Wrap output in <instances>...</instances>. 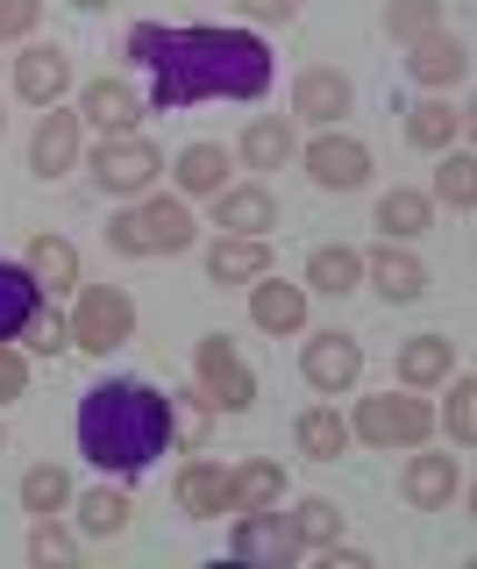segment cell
I'll use <instances>...</instances> for the list:
<instances>
[{
	"instance_id": "obj_1",
	"label": "cell",
	"mask_w": 477,
	"mask_h": 569,
	"mask_svg": "<svg viewBox=\"0 0 477 569\" xmlns=\"http://www.w3.org/2000/svg\"><path fill=\"white\" fill-rule=\"evenodd\" d=\"M129 64L150 71L143 107H157V114H179L200 100H264L278 71L257 29H165V22L129 29Z\"/></svg>"
},
{
	"instance_id": "obj_2",
	"label": "cell",
	"mask_w": 477,
	"mask_h": 569,
	"mask_svg": "<svg viewBox=\"0 0 477 569\" xmlns=\"http://www.w3.org/2000/svg\"><path fill=\"white\" fill-rule=\"evenodd\" d=\"M171 406L179 399H165L143 378H100L93 391H79V413H72L79 456L100 477H143L171 449Z\"/></svg>"
},
{
	"instance_id": "obj_3",
	"label": "cell",
	"mask_w": 477,
	"mask_h": 569,
	"mask_svg": "<svg viewBox=\"0 0 477 569\" xmlns=\"http://www.w3.org/2000/svg\"><path fill=\"white\" fill-rule=\"evenodd\" d=\"M200 242V221H192L186 200H165V192H143L108 221V249L115 257H186Z\"/></svg>"
},
{
	"instance_id": "obj_4",
	"label": "cell",
	"mask_w": 477,
	"mask_h": 569,
	"mask_svg": "<svg viewBox=\"0 0 477 569\" xmlns=\"http://www.w3.org/2000/svg\"><path fill=\"white\" fill-rule=\"evenodd\" d=\"M64 328H72V349L86 356H115L136 342V299L121 292V284H79L72 292V313H64Z\"/></svg>"
},
{
	"instance_id": "obj_5",
	"label": "cell",
	"mask_w": 477,
	"mask_h": 569,
	"mask_svg": "<svg viewBox=\"0 0 477 569\" xmlns=\"http://www.w3.org/2000/svg\"><path fill=\"white\" fill-rule=\"evenodd\" d=\"M435 435V406L420 391H378V399H357L349 413V441H370V449H420Z\"/></svg>"
},
{
	"instance_id": "obj_6",
	"label": "cell",
	"mask_w": 477,
	"mask_h": 569,
	"mask_svg": "<svg viewBox=\"0 0 477 569\" xmlns=\"http://www.w3.org/2000/svg\"><path fill=\"white\" fill-rule=\"evenodd\" d=\"M192 391L207 399V413H250L257 370L242 363V349L228 342V335H200V342H192Z\"/></svg>"
},
{
	"instance_id": "obj_7",
	"label": "cell",
	"mask_w": 477,
	"mask_h": 569,
	"mask_svg": "<svg viewBox=\"0 0 477 569\" xmlns=\"http://www.w3.org/2000/svg\"><path fill=\"white\" fill-rule=\"evenodd\" d=\"M93 186L108 192V200H143V192L165 178V157H157V142L150 136H100V150H93Z\"/></svg>"
},
{
	"instance_id": "obj_8",
	"label": "cell",
	"mask_w": 477,
	"mask_h": 569,
	"mask_svg": "<svg viewBox=\"0 0 477 569\" xmlns=\"http://www.w3.org/2000/svg\"><path fill=\"white\" fill-rule=\"evenodd\" d=\"M299 164L321 192H364L370 186V142L349 129H321L314 142H299Z\"/></svg>"
},
{
	"instance_id": "obj_9",
	"label": "cell",
	"mask_w": 477,
	"mask_h": 569,
	"mask_svg": "<svg viewBox=\"0 0 477 569\" xmlns=\"http://www.w3.org/2000/svg\"><path fill=\"white\" fill-rule=\"evenodd\" d=\"M299 378L321 391V399H335V391H357V378H364V342H357V335H342V328L307 335V342H299Z\"/></svg>"
},
{
	"instance_id": "obj_10",
	"label": "cell",
	"mask_w": 477,
	"mask_h": 569,
	"mask_svg": "<svg viewBox=\"0 0 477 569\" xmlns=\"http://www.w3.org/2000/svg\"><path fill=\"white\" fill-rule=\"evenodd\" d=\"M228 556H236V562H271V569H286V562H299L292 520H286V512H278V506L236 512V527H228Z\"/></svg>"
},
{
	"instance_id": "obj_11",
	"label": "cell",
	"mask_w": 477,
	"mask_h": 569,
	"mask_svg": "<svg viewBox=\"0 0 477 569\" xmlns=\"http://www.w3.org/2000/svg\"><path fill=\"white\" fill-rule=\"evenodd\" d=\"M79 157H86L79 107H43L37 136H29V171H37V178H64V171H79Z\"/></svg>"
},
{
	"instance_id": "obj_12",
	"label": "cell",
	"mask_w": 477,
	"mask_h": 569,
	"mask_svg": "<svg viewBox=\"0 0 477 569\" xmlns=\"http://www.w3.org/2000/svg\"><path fill=\"white\" fill-rule=\"evenodd\" d=\"M349 107H357V86H349V71H335V64H307V71L292 79V121L335 129Z\"/></svg>"
},
{
	"instance_id": "obj_13",
	"label": "cell",
	"mask_w": 477,
	"mask_h": 569,
	"mask_svg": "<svg viewBox=\"0 0 477 569\" xmlns=\"http://www.w3.org/2000/svg\"><path fill=\"white\" fill-rule=\"evenodd\" d=\"M364 284L385 299V307H414V299L428 292V263H420L406 242H378L364 257Z\"/></svg>"
},
{
	"instance_id": "obj_14",
	"label": "cell",
	"mask_w": 477,
	"mask_h": 569,
	"mask_svg": "<svg viewBox=\"0 0 477 569\" xmlns=\"http://www.w3.org/2000/svg\"><path fill=\"white\" fill-rule=\"evenodd\" d=\"M456 491H464L456 456H428V441H420V449L406 456V470H399V498H406L414 512H449Z\"/></svg>"
},
{
	"instance_id": "obj_15",
	"label": "cell",
	"mask_w": 477,
	"mask_h": 569,
	"mask_svg": "<svg viewBox=\"0 0 477 569\" xmlns=\"http://www.w3.org/2000/svg\"><path fill=\"white\" fill-rule=\"evenodd\" d=\"M406 71H414L428 93H449V86L470 79V43L449 36V29H428L420 43H406Z\"/></svg>"
},
{
	"instance_id": "obj_16",
	"label": "cell",
	"mask_w": 477,
	"mask_h": 569,
	"mask_svg": "<svg viewBox=\"0 0 477 569\" xmlns=\"http://www.w3.org/2000/svg\"><path fill=\"white\" fill-rule=\"evenodd\" d=\"M14 93L29 107H58L72 93V58H64L58 43H22V58H14Z\"/></svg>"
},
{
	"instance_id": "obj_17",
	"label": "cell",
	"mask_w": 477,
	"mask_h": 569,
	"mask_svg": "<svg viewBox=\"0 0 477 569\" xmlns=\"http://www.w3.org/2000/svg\"><path fill=\"white\" fill-rule=\"evenodd\" d=\"M215 228L221 236H271L278 228V192L242 178V186H221L215 192Z\"/></svg>"
},
{
	"instance_id": "obj_18",
	"label": "cell",
	"mask_w": 477,
	"mask_h": 569,
	"mask_svg": "<svg viewBox=\"0 0 477 569\" xmlns=\"http://www.w3.org/2000/svg\"><path fill=\"white\" fill-rule=\"evenodd\" d=\"M299 157V121L292 114H257L250 129L236 136V164L242 171H286Z\"/></svg>"
},
{
	"instance_id": "obj_19",
	"label": "cell",
	"mask_w": 477,
	"mask_h": 569,
	"mask_svg": "<svg viewBox=\"0 0 477 569\" xmlns=\"http://www.w3.org/2000/svg\"><path fill=\"white\" fill-rule=\"evenodd\" d=\"M242 292H250V320L264 335H307V284H286V278H271L264 271L257 284H242Z\"/></svg>"
},
{
	"instance_id": "obj_20",
	"label": "cell",
	"mask_w": 477,
	"mask_h": 569,
	"mask_svg": "<svg viewBox=\"0 0 477 569\" xmlns=\"http://www.w3.org/2000/svg\"><path fill=\"white\" fill-rule=\"evenodd\" d=\"M79 121L100 129V136H129L136 121H143V93H136L129 79H93L79 93Z\"/></svg>"
},
{
	"instance_id": "obj_21",
	"label": "cell",
	"mask_w": 477,
	"mask_h": 569,
	"mask_svg": "<svg viewBox=\"0 0 477 569\" xmlns=\"http://www.w3.org/2000/svg\"><path fill=\"white\" fill-rule=\"evenodd\" d=\"M171 498H179V512H192V520H221V512H228V470L215 456L192 449V462L171 477Z\"/></svg>"
},
{
	"instance_id": "obj_22",
	"label": "cell",
	"mask_w": 477,
	"mask_h": 569,
	"mask_svg": "<svg viewBox=\"0 0 477 569\" xmlns=\"http://www.w3.org/2000/svg\"><path fill=\"white\" fill-rule=\"evenodd\" d=\"M236 150H221V142H186L171 178H179V200H215L221 186H236Z\"/></svg>"
},
{
	"instance_id": "obj_23",
	"label": "cell",
	"mask_w": 477,
	"mask_h": 569,
	"mask_svg": "<svg viewBox=\"0 0 477 569\" xmlns=\"http://www.w3.org/2000/svg\"><path fill=\"white\" fill-rule=\"evenodd\" d=\"M271 271V242L264 236H215L207 242V278L215 284H257Z\"/></svg>"
},
{
	"instance_id": "obj_24",
	"label": "cell",
	"mask_w": 477,
	"mask_h": 569,
	"mask_svg": "<svg viewBox=\"0 0 477 569\" xmlns=\"http://www.w3.org/2000/svg\"><path fill=\"white\" fill-rule=\"evenodd\" d=\"M464 107H449V93H435V100H414L406 107V142H414V150H449V142H464Z\"/></svg>"
},
{
	"instance_id": "obj_25",
	"label": "cell",
	"mask_w": 477,
	"mask_h": 569,
	"mask_svg": "<svg viewBox=\"0 0 477 569\" xmlns=\"http://www.w3.org/2000/svg\"><path fill=\"white\" fill-rule=\"evenodd\" d=\"M449 370H456V342H449V335H414V342H399V385L406 391H435Z\"/></svg>"
},
{
	"instance_id": "obj_26",
	"label": "cell",
	"mask_w": 477,
	"mask_h": 569,
	"mask_svg": "<svg viewBox=\"0 0 477 569\" xmlns=\"http://www.w3.org/2000/svg\"><path fill=\"white\" fill-rule=\"evenodd\" d=\"M364 284V257L349 242H321V249H307V292H321V299H342V292H357Z\"/></svg>"
},
{
	"instance_id": "obj_27",
	"label": "cell",
	"mask_w": 477,
	"mask_h": 569,
	"mask_svg": "<svg viewBox=\"0 0 477 569\" xmlns=\"http://www.w3.org/2000/svg\"><path fill=\"white\" fill-rule=\"evenodd\" d=\"M22 263H29V278L43 284V299H64V292H79V249L64 242V236H37Z\"/></svg>"
},
{
	"instance_id": "obj_28",
	"label": "cell",
	"mask_w": 477,
	"mask_h": 569,
	"mask_svg": "<svg viewBox=\"0 0 477 569\" xmlns=\"http://www.w3.org/2000/svg\"><path fill=\"white\" fill-rule=\"evenodd\" d=\"M37 307H43V284L29 278V263H0V342H22Z\"/></svg>"
},
{
	"instance_id": "obj_29",
	"label": "cell",
	"mask_w": 477,
	"mask_h": 569,
	"mask_svg": "<svg viewBox=\"0 0 477 569\" xmlns=\"http://www.w3.org/2000/svg\"><path fill=\"white\" fill-rule=\"evenodd\" d=\"M435 228V200L428 192H414V186H392L378 200V236L385 242H414V236H428Z\"/></svg>"
},
{
	"instance_id": "obj_30",
	"label": "cell",
	"mask_w": 477,
	"mask_h": 569,
	"mask_svg": "<svg viewBox=\"0 0 477 569\" xmlns=\"http://www.w3.org/2000/svg\"><path fill=\"white\" fill-rule=\"evenodd\" d=\"M286 498V470L271 456H250L242 470H228V512H257V506H278Z\"/></svg>"
},
{
	"instance_id": "obj_31",
	"label": "cell",
	"mask_w": 477,
	"mask_h": 569,
	"mask_svg": "<svg viewBox=\"0 0 477 569\" xmlns=\"http://www.w3.org/2000/svg\"><path fill=\"white\" fill-rule=\"evenodd\" d=\"M292 441H299V456L307 462H335L349 449V420L335 413V406H307V413L292 420Z\"/></svg>"
},
{
	"instance_id": "obj_32",
	"label": "cell",
	"mask_w": 477,
	"mask_h": 569,
	"mask_svg": "<svg viewBox=\"0 0 477 569\" xmlns=\"http://www.w3.org/2000/svg\"><path fill=\"white\" fill-rule=\"evenodd\" d=\"M435 200L449 207V213H470V207H477V157H470V142H449V150H441Z\"/></svg>"
},
{
	"instance_id": "obj_33",
	"label": "cell",
	"mask_w": 477,
	"mask_h": 569,
	"mask_svg": "<svg viewBox=\"0 0 477 569\" xmlns=\"http://www.w3.org/2000/svg\"><path fill=\"white\" fill-rule=\"evenodd\" d=\"M292 520V541H299V556H321V548L342 541V512H335V498H299V506L286 512Z\"/></svg>"
},
{
	"instance_id": "obj_34",
	"label": "cell",
	"mask_w": 477,
	"mask_h": 569,
	"mask_svg": "<svg viewBox=\"0 0 477 569\" xmlns=\"http://www.w3.org/2000/svg\"><path fill=\"white\" fill-rule=\"evenodd\" d=\"M14 498H22L29 520H58V512L72 506V470H58V462H37V470L22 477V491H14Z\"/></svg>"
},
{
	"instance_id": "obj_35",
	"label": "cell",
	"mask_w": 477,
	"mask_h": 569,
	"mask_svg": "<svg viewBox=\"0 0 477 569\" xmlns=\"http://www.w3.org/2000/svg\"><path fill=\"white\" fill-rule=\"evenodd\" d=\"M72 512H79V533H93V541H115V533H129V498L121 491H72Z\"/></svg>"
},
{
	"instance_id": "obj_36",
	"label": "cell",
	"mask_w": 477,
	"mask_h": 569,
	"mask_svg": "<svg viewBox=\"0 0 477 569\" xmlns=\"http://www.w3.org/2000/svg\"><path fill=\"white\" fill-rule=\"evenodd\" d=\"M428 29H441V0H385V36L392 43H420Z\"/></svg>"
},
{
	"instance_id": "obj_37",
	"label": "cell",
	"mask_w": 477,
	"mask_h": 569,
	"mask_svg": "<svg viewBox=\"0 0 477 569\" xmlns=\"http://www.w3.org/2000/svg\"><path fill=\"white\" fill-rule=\"evenodd\" d=\"M441 385H449V441L470 449V441H477V378H470V370H449Z\"/></svg>"
},
{
	"instance_id": "obj_38",
	"label": "cell",
	"mask_w": 477,
	"mask_h": 569,
	"mask_svg": "<svg viewBox=\"0 0 477 569\" xmlns=\"http://www.w3.org/2000/svg\"><path fill=\"white\" fill-rule=\"evenodd\" d=\"M29 562L37 569H72L79 562V533H64L58 520H37L29 527Z\"/></svg>"
},
{
	"instance_id": "obj_39",
	"label": "cell",
	"mask_w": 477,
	"mask_h": 569,
	"mask_svg": "<svg viewBox=\"0 0 477 569\" xmlns=\"http://www.w3.org/2000/svg\"><path fill=\"white\" fill-rule=\"evenodd\" d=\"M22 342L37 349V356H58V349H72V328H64V313H58V307H37V320L22 328Z\"/></svg>"
},
{
	"instance_id": "obj_40",
	"label": "cell",
	"mask_w": 477,
	"mask_h": 569,
	"mask_svg": "<svg viewBox=\"0 0 477 569\" xmlns=\"http://www.w3.org/2000/svg\"><path fill=\"white\" fill-rule=\"evenodd\" d=\"M43 22V0H0V43H29Z\"/></svg>"
},
{
	"instance_id": "obj_41",
	"label": "cell",
	"mask_w": 477,
	"mask_h": 569,
	"mask_svg": "<svg viewBox=\"0 0 477 569\" xmlns=\"http://www.w3.org/2000/svg\"><path fill=\"white\" fill-rule=\"evenodd\" d=\"M22 391H29V363H22V349H14V342H0V406L22 399Z\"/></svg>"
},
{
	"instance_id": "obj_42",
	"label": "cell",
	"mask_w": 477,
	"mask_h": 569,
	"mask_svg": "<svg viewBox=\"0 0 477 569\" xmlns=\"http://www.w3.org/2000/svg\"><path fill=\"white\" fill-rule=\"evenodd\" d=\"M236 8L250 14V22H278V29L299 22V0H236Z\"/></svg>"
},
{
	"instance_id": "obj_43",
	"label": "cell",
	"mask_w": 477,
	"mask_h": 569,
	"mask_svg": "<svg viewBox=\"0 0 477 569\" xmlns=\"http://www.w3.org/2000/svg\"><path fill=\"white\" fill-rule=\"evenodd\" d=\"M321 556H328L335 569H364V562H370V556H364V548H342V541H335V548H321Z\"/></svg>"
},
{
	"instance_id": "obj_44",
	"label": "cell",
	"mask_w": 477,
	"mask_h": 569,
	"mask_svg": "<svg viewBox=\"0 0 477 569\" xmlns=\"http://www.w3.org/2000/svg\"><path fill=\"white\" fill-rule=\"evenodd\" d=\"M72 8H86V14H93V8H115V0H72Z\"/></svg>"
},
{
	"instance_id": "obj_45",
	"label": "cell",
	"mask_w": 477,
	"mask_h": 569,
	"mask_svg": "<svg viewBox=\"0 0 477 569\" xmlns=\"http://www.w3.org/2000/svg\"><path fill=\"white\" fill-rule=\"evenodd\" d=\"M0 129H8V114H0Z\"/></svg>"
},
{
	"instance_id": "obj_46",
	"label": "cell",
	"mask_w": 477,
	"mask_h": 569,
	"mask_svg": "<svg viewBox=\"0 0 477 569\" xmlns=\"http://www.w3.org/2000/svg\"><path fill=\"white\" fill-rule=\"evenodd\" d=\"M0 449H8V435H0Z\"/></svg>"
}]
</instances>
